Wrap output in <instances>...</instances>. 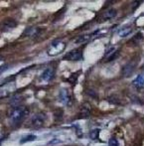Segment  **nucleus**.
I'll list each match as a JSON object with an SVG mask.
<instances>
[{
	"label": "nucleus",
	"instance_id": "9d476101",
	"mask_svg": "<svg viewBox=\"0 0 144 146\" xmlns=\"http://www.w3.org/2000/svg\"><path fill=\"white\" fill-rule=\"evenodd\" d=\"M135 67H136V63L135 62H129L126 65H124L122 67V70H121V74L124 78H127L129 76H131L133 74L135 70Z\"/></svg>",
	"mask_w": 144,
	"mask_h": 146
},
{
	"label": "nucleus",
	"instance_id": "39448f33",
	"mask_svg": "<svg viewBox=\"0 0 144 146\" xmlns=\"http://www.w3.org/2000/svg\"><path fill=\"white\" fill-rule=\"evenodd\" d=\"M59 98H60V102L67 106H71L74 102L73 96H72V94L67 88H62V90H60Z\"/></svg>",
	"mask_w": 144,
	"mask_h": 146
},
{
	"label": "nucleus",
	"instance_id": "f8f14e48",
	"mask_svg": "<svg viewBox=\"0 0 144 146\" xmlns=\"http://www.w3.org/2000/svg\"><path fill=\"white\" fill-rule=\"evenodd\" d=\"M92 106L90 102H84L80 108V115L81 117H88L92 113Z\"/></svg>",
	"mask_w": 144,
	"mask_h": 146
},
{
	"label": "nucleus",
	"instance_id": "4468645a",
	"mask_svg": "<svg viewBox=\"0 0 144 146\" xmlns=\"http://www.w3.org/2000/svg\"><path fill=\"white\" fill-rule=\"evenodd\" d=\"M132 85L136 88H142L144 87V74H140L137 76L132 81Z\"/></svg>",
	"mask_w": 144,
	"mask_h": 146
},
{
	"label": "nucleus",
	"instance_id": "423d86ee",
	"mask_svg": "<svg viewBox=\"0 0 144 146\" xmlns=\"http://www.w3.org/2000/svg\"><path fill=\"white\" fill-rule=\"evenodd\" d=\"M64 60H67V61H81L83 60V51L81 49H75V50H72L70 52H68L67 54L64 56Z\"/></svg>",
	"mask_w": 144,
	"mask_h": 146
},
{
	"label": "nucleus",
	"instance_id": "f257e3e1",
	"mask_svg": "<svg viewBox=\"0 0 144 146\" xmlns=\"http://www.w3.org/2000/svg\"><path fill=\"white\" fill-rule=\"evenodd\" d=\"M30 114V110L27 106H15L11 110L9 113V121L11 125H19L20 123H22L28 115Z\"/></svg>",
	"mask_w": 144,
	"mask_h": 146
},
{
	"label": "nucleus",
	"instance_id": "ddd939ff",
	"mask_svg": "<svg viewBox=\"0 0 144 146\" xmlns=\"http://www.w3.org/2000/svg\"><path fill=\"white\" fill-rule=\"evenodd\" d=\"M118 54H119V51L116 50L114 47H111V48H109L106 52L104 59H106V61H108V62L112 61V60H114L117 56H118Z\"/></svg>",
	"mask_w": 144,
	"mask_h": 146
},
{
	"label": "nucleus",
	"instance_id": "aec40b11",
	"mask_svg": "<svg viewBox=\"0 0 144 146\" xmlns=\"http://www.w3.org/2000/svg\"><path fill=\"white\" fill-rule=\"evenodd\" d=\"M132 146H141V141L140 140H136L134 143L132 144Z\"/></svg>",
	"mask_w": 144,
	"mask_h": 146
},
{
	"label": "nucleus",
	"instance_id": "20e7f679",
	"mask_svg": "<svg viewBox=\"0 0 144 146\" xmlns=\"http://www.w3.org/2000/svg\"><path fill=\"white\" fill-rule=\"evenodd\" d=\"M45 121H46V114L45 112H38L35 115H33V117L30 120V124L33 128H41V127L44 125Z\"/></svg>",
	"mask_w": 144,
	"mask_h": 146
},
{
	"label": "nucleus",
	"instance_id": "0eeeda50",
	"mask_svg": "<svg viewBox=\"0 0 144 146\" xmlns=\"http://www.w3.org/2000/svg\"><path fill=\"white\" fill-rule=\"evenodd\" d=\"M17 26V22L12 18H7V19L3 20V22L0 25V30L2 32H9V31L13 30L14 28Z\"/></svg>",
	"mask_w": 144,
	"mask_h": 146
},
{
	"label": "nucleus",
	"instance_id": "6ab92c4d",
	"mask_svg": "<svg viewBox=\"0 0 144 146\" xmlns=\"http://www.w3.org/2000/svg\"><path fill=\"white\" fill-rule=\"evenodd\" d=\"M36 139V136L35 135H28V136L24 137L23 139L21 140V143H24V142H28V141H33Z\"/></svg>",
	"mask_w": 144,
	"mask_h": 146
},
{
	"label": "nucleus",
	"instance_id": "7ed1b4c3",
	"mask_svg": "<svg viewBox=\"0 0 144 146\" xmlns=\"http://www.w3.org/2000/svg\"><path fill=\"white\" fill-rule=\"evenodd\" d=\"M16 90V84L14 81L7 82L0 86V98H7Z\"/></svg>",
	"mask_w": 144,
	"mask_h": 146
},
{
	"label": "nucleus",
	"instance_id": "6e6552de",
	"mask_svg": "<svg viewBox=\"0 0 144 146\" xmlns=\"http://www.w3.org/2000/svg\"><path fill=\"white\" fill-rule=\"evenodd\" d=\"M55 75H56V70L53 67H48L47 69H45V71L42 73L41 75V79L44 82L48 83V82H51L53 79L55 78Z\"/></svg>",
	"mask_w": 144,
	"mask_h": 146
},
{
	"label": "nucleus",
	"instance_id": "f03ea898",
	"mask_svg": "<svg viewBox=\"0 0 144 146\" xmlns=\"http://www.w3.org/2000/svg\"><path fill=\"white\" fill-rule=\"evenodd\" d=\"M66 47H67V44L62 40H55L51 43L50 47L47 50V53L49 56H56V55L61 54L66 49Z\"/></svg>",
	"mask_w": 144,
	"mask_h": 146
},
{
	"label": "nucleus",
	"instance_id": "a211bd4d",
	"mask_svg": "<svg viewBox=\"0 0 144 146\" xmlns=\"http://www.w3.org/2000/svg\"><path fill=\"white\" fill-rule=\"evenodd\" d=\"M108 146H119L118 140L115 137H111L108 141Z\"/></svg>",
	"mask_w": 144,
	"mask_h": 146
},
{
	"label": "nucleus",
	"instance_id": "f3484780",
	"mask_svg": "<svg viewBox=\"0 0 144 146\" xmlns=\"http://www.w3.org/2000/svg\"><path fill=\"white\" fill-rule=\"evenodd\" d=\"M100 129L96 128V129H92V131H90V133H88V136H90V139H92V140H96V139L98 138V135H100Z\"/></svg>",
	"mask_w": 144,
	"mask_h": 146
},
{
	"label": "nucleus",
	"instance_id": "dca6fc26",
	"mask_svg": "<svg viewBox=\"0 0 144 146\" xmlns=\"http://www.w3.org/2000/svg\"><path fill=\"white\" fill-rule=\"evenodd\" d=\"M132 27H130V26L129 27H123L118 31V35L120 37H122V38H124V37L129 36L132 33Z\"/></svg>",
	"mask_w": 144,
	"mask_h": 146
},
{
	"label": "nucleus",
	"instance_id": "1a4fd4ad",
	"mask_svg": "<svg viewBox=\"0 0 144 146\" xmlns=\"http://www.w3.org/2000/svg\"><path fill=\"white\" fill-rule=\"evenodd\" d=\"M43 31H44V29H42V28L30 27V28H28V29L25 31L24 35H25L26 37H28V38L36 39V38H38V37H40L41 35H42Z\"/></svg>",
	"mask_w": 144,
	"mask_h": 146
},
{
	"label": "nucleus",
	"instance_id": "2eb2a0df",
	"mask_svg": "<svg viewBox=\"0 0 144 146\" xmlns=\"http://www.w3.org/2000/svg\"><path fill=\"white\" fill-rule=\"evenodd\" d=\"M94 34H83V35H81V36H79L77 39H76L75 43L79 45V44H84V43L88 42V41L92 39V37L94 36Z\"/></svg>",
	"mask_w": 144,
	"mask_h": 146
},
{
	"label": "nucleus",
	"instance_id": "9b49d317",
	"mask_svg": "<svg viewBox=\"0 0 144 146\" xmlns=\"http://www.w3.org/2000/svg\"><path fill=\"white\" fill-rule=\"evenodd\" d=\"M116 15H117L116 9H114V8H109V9H108L106 12H104V14L100 16V22L108 21V20H110V19H113Z\"/></svg>",
	"mask_w": 144,
	"mask_h": 146
}]
</instances>
